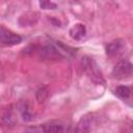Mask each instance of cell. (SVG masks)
I'll list each match as a JSON object with an SVG mask.
<instances>
[{
  "instance_id": "12",
  "label": "cell",
  "mask_w": 133,
  "mask_h": 133,
  "mask_svg": "<svg viewBox=\"0 0 133 133\" xmlns=\"http://www.w3.org/2000/svg\"><path fill=\"white\" fill-rule=\"evenodd\" d=\"M48 96H49V89H48V87L45 86V85H44V86H41V87L36 90V94H35L36 100H37V102H39V103L45 102V101L47 100Z\"/></svg>"
},
{
  "instance_id": "4",
  "label": "cell",
  "mask_w": 133,
  "mask_h": 133,
  "mask_svg": "<svg viewBox=\"0 0 133 133\" xmlns=\"http://www.w3.org/2000/svg\"><path fill=\"white\" fill-rule=\"evenodd\" d=\"M39 57L46 60H58L62 58V55L53 45H46L39 50Z\"/></svg>"
},
{
  "instance_id": "7",
  "label": "cell",
  "mask_w": 133,
  "mask_h": 133,
  "mask_svg": "<svg viewBox=\"0 0 133 133\" xmlns=\"http://www.w3.org/2000/svg\"><path fill=\"white\" fill-rule=\"evenodd\" d=\"M18 109L20 111V114H21L22 118L25 122H30V121L33 119V114L31 113L29 105H28V103L26 101H21L18 104Z\"/></svg>"
},
{
  "instance_id": "11",
  "label": "cell",
  "mask_w": 133,
  "mask_h": 133,
  "mask_svg": "<svg viewBox=\"0 0 133 133\" xmlns=\"http://www.w3.org/2000/svg\"><path fill=\"white\" fill-rule=\"evenodd\" d=\"M42 129L45 132H64L68 130L65 127H63V125H59V124H48L45 125Z\"/></svg>"
},
{
  "instance_id": "8",
  "label": "cell",
  "mask_w": 133,
  "mask_h": 133,
  "mask_svg": "<svg viewBox=\"0 0 133 133\" xmlns=\"http://www.w3.org/2000/svg\"><path fill=\"white\" fill-rule=\"evenodd\" d=\"M17 116L16 113L14 112V110L11 108L6 109L4 111V113L2 114V122L7 126V127H14L17 124Z\"/></svg>"
},
{
  "instance_id": "6",
  "label": "cell",
  "mask_w": 133,
  "mask_h": 133,
  "mask_svg": "<svg viewBox=\"0 0 133 133\" xmlns=\"http://www.w3.org/2000/svg\"><path fill=\"white\" fill-rule=\"evenodd\" d=\"M86 34V28L83 24H75L71 29H70V36L73 38V39H76V41H79L81 38H83Z\"/></svg>"
},
{
  "instance_id": "5",
  "label": "cell",
  "mask_w": 133,
  "mask_h": 133,
  "mask_svg": "<svg viewBox=\"0 0 133 133\" xmlns=\"http://www.w3.org/2000/svg\"><path fill=\"white\" fill-rule=\"evenodd\" d=\"M124 43L121 39H115L112 41L111 43H109L106 46V53L108 56H115L118 55L123 50H124Z\"/></svg>"
},
{
  "instance_id": "13",
  "label": "cell",
  "mask_w": 133,
  "mask_h": 133,
  "mask_svg": "<svg viewBox=\"0 0 133 133\" xmlns=\"http://www.w3.org/2000/svg\"><path fill=\"white\" fill-rule=\"evenodd\" d=\"M39 6L42 9H55L57 4L51 0H39Z\"/></svg>"
},
{
  "instance_id": "3",
  "label": "cell",
  "mask_w": 133,
  "mask_h": 133,
  "mask_svg": "<svg viewBox=\"0 0 133 133\" xmlns=\"http://www.w3.org/2000/svg\"><path fill=\"white\" fill-rule=\"evenodd\" d=\"M22 42V37L18 34L12 33L3 26H0V43L6 46L18 45Z\"/></svg>"
},
{
  "instance_id": "9",
  "label": "cell",
  "mask_w": 133,
  "mask_h": 133,
  "mask_svg": "<svg viewBox=\"0 0 133 133\" xmlns=\"http://www.w3.org/2000/svg\"><path fill=\"white\" fill-rule=\"evenodd\" d=\"M91 122H92V116H90V115L83 116L79 121V123H78L77 128L75 129V131H77V132H88L90 130Z\"/></svg>"
},
{
  "instance_id": "1",
  "label": "cell",
  "mask_w": 133,
  "mask_h": 133,
  "mask_svg": "<svg viewBox=\"0 0 133 133\" xmlns=\"http://www.w3.org/2000/svg\"><path fill=\"white\" fill-rule=\"evenodd\" d=\"M81 65H82V69L83 71L96 82L100 83V82H103V76H102V73L100 71V69L98 68L96 61L87 56H84L81 60Z\"/></svg>"
},
{
  "instance_id": "2",
  "label": "cell",
  "mask_w": 133,
  "mask_h": 133,
  "mask_svg": "<svg viewBox=\"0 0 133 133\" xmlns=\"http://www.w3.org/2000/svg\"><path fill=\"white\" fill-rule=\"evenodd\" d=\"M132 70H133V66L130 61L121 60L114 65L112 70V76L113 78L118 79V80H126L131 77Z\"/></svg>"
},
{
  "instance_id": "10",
  "label": "cell",
  "mask_w": 133,
  "mask_h": 133,
  "mask_svg": "<svg viewBox=\"0 0 133 133\" xmlns=\"http://www.w3.org/2000/svg\"><path fill=\"white\" fill-rule=\"evenodd\" d=\"M114 94L122 100H127L130 98V95H131V89L130 87L126 86V85H119L115 88L114 90Z\"/></svg>"
}]
</instances>
